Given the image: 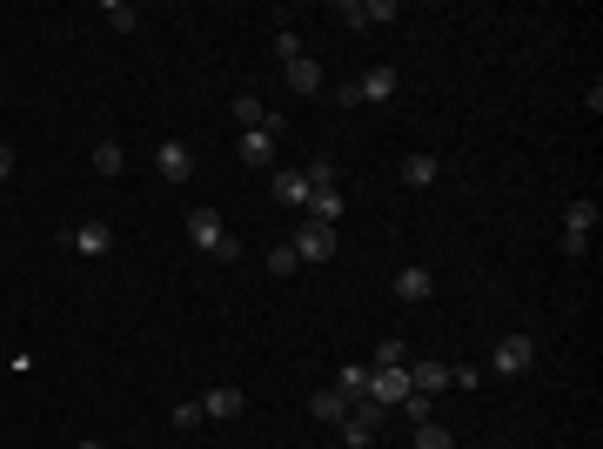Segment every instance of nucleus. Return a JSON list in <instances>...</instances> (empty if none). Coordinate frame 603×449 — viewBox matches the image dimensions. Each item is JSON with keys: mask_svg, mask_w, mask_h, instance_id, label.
Instances as JSON below:
<instances>
[{"mask_svg": "<svg viewBox=\"0 0 603 449\" xmlns=\"http://www.w3.org/2000/svg\"><path fill=\"white\" fill-rule=\"evenodd\" d=\"M188 242H195L201 255H215V262H242V242L222 228L215 208H188Z\"/></svg>", "mask_w": 603, "mask_h": 449, "instance_id": "obj_1", "label": "nucleus"}, {"mask_svg": "<svg viewBox=\"0 0 603 449\" xmlns=\"http://www.w3.org/2000/svg\"><path fill=\"white\" fill-rule=\"evenodd\" d=\"M335 429H342V443H349V449H362V443H376V429H382V409L369 403V396H356V403H349V416H342Z\"/></svg>", "mask_w": 603, "mask_h": 449, "instance_id": "obj_2", "label": "nucleus"}, {"mask_svg": "<svg viewBox=\"0 0 603 449\" xmlns=\"http://www.w3.org/2000/svg\"><path fill=\"white\" fill-rule=\"evenodd\" d=\"M289 248H295V262H329L335 248H342V235H335V228H322V222H302Z\"/></svg>", "mask_w": 603, "mask_h": 449, "instance_id": "obj_3", "label": "nucleus"}, {"mask_svg": "<svg viewBox=\"0 0 603 449\" xmlns=\"http://www.w3.org/2000/svg\"><path fill=\"white\" fill-rule=\"evenodd\" d=\"M530 362H536V342L530 336H503L490 349V369H496V376H530Z\"/></svg>", "mask_w": 603, "mask_h": 449, "instance_id": "obj_4", "label": "nucleus"}, {"mask_svg": "<svg viewBox=\"0 0 603 449\" xmlns=\"http://www.w3.org/2000/svg\"><path fill=\"white\" fill-rule=\"evenodd\" d=\"M335 14H342L349 27H389V21H402V7H396V0H342Z\"/></svg>", "mask_w": 603, "mask_h": 449, "instance_id": "obj_5", "label": "nucleus"}, {"mask_svg": "<svg viewBox=\"0 0 603 449\" xmlns=\"http://www.w3.org/2000/svg\"><path fill=\"white\" fill-rule=\"evenodd\" d=\"M362 396H369L376 409L402 403V396H409V362H402V369H369V389H362Z\"/></svg>", "mask_w": 603, "mask_h": 449, "instance_id": "obj_6", "label": "nucleus"}, {"mask_svg": "<svg viewBox=\"0 0 603 449\" xmlns=\"http://www.w3.org/2000/svg\"><path fill=\"white\" fill-rule=\"evenodd\" d=\"M155 175L161 181H188L195 175V148H188V141H161L155 148Z\"/></svg>", "mask_w": 603, "mask_h": 449, "instance_id": "obj_7", "label": "nucleus"}, {"mask_svg": "<svg viewBox=\"0 0 603 449\" xmlns=\"http://www.w3.org/2000/svg\"><path fill=\"white\" fill-rule=\"evenodd\" d=\"M195 403H201V416H208V423H235V416L248 409V396L222 382V389H208V396H195Z\"/></svg>", "mask_w": 603, "mask_h": 449, "instance_id": "obj_8", "label": "nucleus"}, {"mask_svg": "<svg viewBox=\"0 0 603 449\" xmlns=\"http://www.w3.org/2000/svg\"><path fill=\"white\" fill-rule=\"evenodd\" d=\"M409 389H416V396H443L449 389V362H409Z\"/></svg>", "mask_w": 603, "mask_h": 449, "instance_id": "obj_9", "label": "nucleus"}, {"mask_svg": "<svg viewBox=\"0 0 603 449\" xmlns=\"http://www.w3.org/2000/svg\"><path fill=\"white\" fill-rule=\"evenodd\" d=\"M67 242H74V255H88V262H94V255H108V248H114V228L108 222H81Z\"/></svg>", "mask_w": 603, "mask_h": 449, "instance_id": "obj_10", "label": "nucleus"}, {"mask_svg": "<svg viewBox=\"0 0 603 449\" xmlns=\"http://www.w3.org/2000/svg\"><path fill=\"white\" fill-rule=\"evenodd\" d=\"M356 94H362V101H376V108H382V101H396V68H362L356 74Z\"/></svg>", "mask_w": 603, "mask_h": 449, "instance_id": "obj_11", "label": "nucleus"}, {"mask_svg": "<svg viewBox=\"0 0 603 449\" xmlns=\"http://www.w3.org/2000/svg\"><path fill=\"white\" fill-rule=\"evenodd\" d=\"M275 202L309 208V168H275Z\"/></svg>", "mask_w": 603, "mask_h": 449, "instance_id": "obj_12", "label": "nucleus"}, {"mask_svg": "<svg viewBox=\"0 0 603 449\" xmlns=\"http://www.w3.org/2000/svg\"><path fill=\"white\" fill-rule=\"evenodd\" d=\"M563 235H577V242L597 235V202H590V195H577V202L563 208Z\"/></svg>", "mask_w": 603, "mask_h": 449, "instance_id": "obj_13", "label": "nucleus"}, {"mask_svg": "<svg viewBox=\"0 0 603 449\" xmlns=\"http://www.w3.org/2000/svg\"><path fill=\"white\" fill-rule=\"evenodd\" d=\"M389 289H396L402 302H429V289H436V282H429L423 262H409V269H396V282H389Z\"/></svg>", "mask_w": 603, "mask_h": 449, "instance_id": "obj_14", "label": "nucleus"}, {"mask_svg": "<svg viewBox=\"0 0 603 449\" xmlns=\"http://www.w3.org/2000/svg\"><path fill=\"white\" fill-rule=\"evenodd\" d=\"M235 155H242L248 168H268V161H275V135H268V128H248V135L235 141Z\"/></svg>", "mask_w": 603, "mask_h": 449, "instance_id": "obj_15", "label": "nucleus"}, {"mask_svg": "<svg viewBox=\"0 0 603 449\" xmlns=\"http://www.w3.org/2000/svg\"><path fill=\"white\" fill-rule=\"evenodd\" d=\"M436 175H443V161H436V155H423V148H416V155H402V188H429Z\"/></svg>", "mask_w": 603, "mask_h": 449, "instance_id": "obj_16", "label": "nucleus"}, {"mask_svg": "<svg viewBox=\"0 0 603 449\" xmlns=\"http://www.w3.org/2000/svg\"><path fill=\"white\" fill-rule=\"evenodd\" d=\"M309 416H315V423H342V416H349V396L329 382V389H315V396H309Z\"/></svg>", "mask_w": 603, "mask_h": 449, "instance_id": "obj_17", "label": "nucleus"}, {"mask_svg": "<svg viewBox=\"0 0 603 449\" xmlns=\"http://www.w3.org/2000/svg\"><path fill=\"white\" fill-rule=\"evenodd\" d=\"M282 81H289L295 94H322V61H309V54H302L295 68H282Z\"/></svg>", "mask_w": 603, "mask_h": 449, "instance_id": "obj_18", "label": "nucleus"}, {"mask_svg": "<svg viewBox=\"0 0 603 449\" xmlns=\"http://www.w3.org/2000/svg\"><path fill=\"white\" fill-rule=\"evenodd\" d=\"M228 114H235V128H242V135H248V128H268V108L255 101V94H235V101H228Z\"/></svg>", "mask_w": 603, "mask_h": 449, "instance_id": "obj_19", "label": "nucleus"}, {"mask_svg": "<svg viewBox=\"0 0 603 449\" xmlns=\"http://www.w3.org/2000/svg\"><path fill=\"white\" fill-rule=\"evenodd\" d=\"M121 168H128V155H121V141H101V148H94V175H101V181H114Z\"/></svg>", "mask_w": 603, "mask_h": 449, "instance_id": "obj_20", "label": "nucleus"}, {"mask_svg": "<svg viewBox=\"0 0 603 449\" xmlns=\"http://www.w3.org/2000/svg\"><path fill=\"white\" fill-rule=\"evenodd\" d=\"M402 416H409V429H423V423H436V396H416V389H409V396H402Z\"/></svg>", "mask_w": 603, "mask_h": 449, "instance_id": "obj_21", "label": "nucleus"}, {"mask_svg": "<svg viewBox=\"0 0 603 449\" xmlns=\"http://www.w3.org/2000/svg\"><path fill=\"white\" fill-rule=\"evenodd\" d=\"M101 14H108V27H114V34H134V27H141V7H134V0H108Z\"/></svg>", "mask_w": 603, "mask_h": 449, "instance_id": "obj_22", "label": "nucleus"}, {"mask_svg": "<svg viewBox=\"0 0 603 449\" xmlns=\"http://www.w3.org/2000/svg\"><path fill=\"white\" fill-rule=\"evenodd\" d=\"M335 389H342V396L356 403L362 389H369V369H362V362H342V369H335Z\"/></svg>", "mask_w": 603, "mask_h": 449, "instance_id": "obj_23", "label": "nucleus"}, {"mask_svg": "<svg viewBox=\"0 0 603 449\" xmlns=\"http://www.w3.org/2000/svg\"><path fill=\"white\" fill-rule=\"evenodd\" d=\"M409 449H456V436H449L443 423H423V429H416V443H409Z\"/></svg>", "mask_w": 603, "mask_h": 449, "instance_id": "obj_24", "label": "nucleus"}, {"mask_svg": "<svg viewBox=\"0 0 603 449\" xmlns=\"http://www.w3.org/2000/svg\"><path fill=\"white\" fill-rule=\"evenodd\" d=\"M275 61H282V68H295V61H302V34H295V27H282V34H275Z\"/></svg>", "mask_w": 603, "mask_h": 449, "instance_id": "obj_25", "label": "nucleus"}, {"mask_svg": "<svg viewBox=\"0 0 603 449\" xmlns=\"http://www.w3.org/2000/svg\"><path fill=\"white\" fill-rule=\"evenodd\" d=\"M295 269H302V262H295V248H289V242L268 248V275H295Z\"/></svg>", "mask_w": 603, "mask_h": 449, "instance_id": "obj_26", "label": "nucleus"}, {"mask_svg": "<svg viewBox=\"0 0 603 449\" xmlns=\"http://www.w3.org/2000/svg\"><path fill=\"white\" fill-rule=\"evenodd\" d=\"M402 362H409V349H402L396 336H389V342H376V369H402Z\"/></svg>", "mask_w": 603, "mask_h": 449, "instance_id": "obj_27", "label": "nucleus"}, {"mask_svg": "<svg viewBox=\"0 0 603 449\" xmlns=\"http://www.w3.org/2000/svg\"><path fill=\"white\" fill-rule=\"evenodd\" d=\"M168 423H175L181 436H188V429H201V423H208V416H201V403H175V416H168Z\"/></svg>", "mask_w": 603, "mask_h": 449, "instance_id": "obj_28", "label": "nucleus"}, {"mask_svg": "<svg viewBox=\"0 0 603 449\" xmlns=\"http://www.w3.org/2000/svg\"><path fill=\"white\" fill-rule=\"evenodd\" d=\"M14 175V148H7V141H0V181Z\"/></svg>", "mask_w": 603, "mask_h": 449, "instance_id": "obj_29", "label": "nucleus"}, {"mask_svg": "<svg viewBox=\"0 0 603 449\" xmlns=\"http://www.w3.org/2000/svg\"><path fill=\"white\" fill-rule=\"evenodd\" d=\"M74 449H108V443H94V436H88V443H74Z\"/></svg>", "mask_w": 603, "mask_h": 449, "instance_id": "obj_30", "label": "nucleus"}, {"mask_svg": "<svg viewBox=\"0 0 603 449\" xmlns=\"http://www.w3.org/2000/svg\"><path fill=\"white\" fill-rule=\"evenodd\" d=\"M362 449H382V443H362Z\"/></svg>", "mask_w": 603, "mask_h": 449, "instance_id": "obj_31", "label": "nucleus"}]
</instances>
